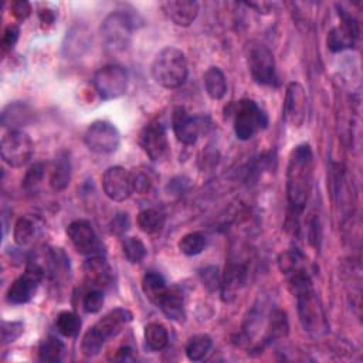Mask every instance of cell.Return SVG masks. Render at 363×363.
Here are the masks:
<instances>
[{
  "label": "cell",
  "instance_id": "1",
  "mask_svg": "<svg viewBox=\"0 0 363 363\" xmlns=\"http://www.w3.org/2000/svg\"><path fill=\"white\" fill-rule=\"evenodd\" d=\"M313 153L308 143L295 146L286 166V200L289 218L296 220L306 207L313 186Z\"/></svg>",
  "mask_w": 363,
  "mask_h": 363
},
{
  "label": "cell",
  "instance_id": "2",
  "mask_svg": "<svg viewBox=\"0 0 363 363\" xmlns=\"http://www.w3.org/2000/svg\"><path fill=\"white\" fill-rule=\"evenodd\" d=\"M289 275V286L296 298L298 316L302 328L313 335L326 332L328 323L322 303L313 289L311 277L299 267L286 272Z\"/></svg>",
  "mask_w": 363,
  "mask_h": 363
},
{
  "label": "cell",
  "instance_id": "3",
  "mask_svg": "<svg viewBox=\"0 0 363 363\" xmlns=\"http://www.w3.org/2000/svg\"><path fill=\"white\" fill-rule=\"evenodd\" d=\"M132 320L130 311L125 308H116L104 315L99 320H96L84 335L81 350L84 356L94 357L96 356L105 342L111 337H115L122 328Z\"/></svg>",
  "mask_w": 363,
  "mask_h": 363
},
{
  "label": "cell",
  "instance_id": "4",
  "mask_svg": "<svg viewBox=\"0 0 363 363\" xmlns=\"http://www.w3.org/2000/svg\"><path fill=\"white\" fill-rule=\"evenodd\" d=\"M189 74L186 55L176 47L162 48L152 62V77L163 88L182 86Z\"/></svg>",
  "mask_w": 363,
  "mask_h": 363
},
{
  "label": "cell",
  "instance_id": "5",
  "mask_svg": "<svg viewBox=\"0 0 363 363\" xmlns=\"http://www.w3.org/2000/svg\"><path fill=\"white\" fill-rule=\"evenodd\" d=\"M135 28L136 20L130 13L115 10L104 18L99 33L106 48L111 51H123L130 44Z\"/></svg>",
  "mask_w": 363,
  "mask_h": 363
},
{
  "label": "cell",
  "instance_id": "6",
  "mask_svg": "<svg viewBox=\"0 0 363 363\" xmlns=\"http://www.w3.org/2000/svg\"><path fill=\"white\" fill-rule=\"evenodd\" d=\"M267 123L268 118L255 101L241 99L235 104L233 126L240 140L251 139L258 130L264 129Z\"/></svg>",
  "mask_w": 363,
  "mask_h": 363
},
{
  "label": "cell",
  "instance_id": "7",
  "mask_svg": "<svg viewBox=\"0 0 363 363\" xmlns=\"http://www.w3.org/2000/svg\"><path fill=\"white\" fill-rule=\"evenodd\" d=\"M247 62L251 77L257 84L274 85L277 82L275 58L267 45L257 41L248 44Z\"/></svg>",
  "mask_w": 363,
  "mask_h": 363
},
{
  "label": "cell",
  "instance_id": "8",
  "mask_svg": "<svg viewBox=\"0 0 363 363\" xmlns=\"http://www.w3.org/2000/svg\"><path fill=\"white\" fill-rule=\"evenodd\" d=\"M95 91L102 99H115L122 96L129 85V77L121 65H105L95 71L92 77Z\"/></svg>",
  "mask_w": 363,
  "mask_h": 363
},
{
  "label": "cell",
  "instance_id": "9",
  "mask_svg": "<svg viewBox=\"0 0 363 363\" xmlns=\"http://www.w3.org/2000/svg\"><path fill=\"white\" fill-rule=\"evenodd\" d=\"M34 145L23 130H10L1 138L0 155L4 163L11 167H21L31 159Z\"/></svg>",
  "mask_w": 363,
  "mask_h": 363
},
{
  "label": "cell",
  "instance_id": "10",
  "mask_svg": "<svg viewBox=\"0 0 363 363\" xmlns=\"http://www.w3.org/2000/svg\"><path fill=\"white\" fill-rule=\"evenodd\" d=\"M44 268L37 262H30L23 275L16 278L7 289V301L13 305H23L33 299L41 281L44 279Z\"/></svg>",
  "mask_w": 363,
  "mask_h": 363
},
{
  "label": "cell",
  "instance_id": "11",
  "mask_svg": "<svg viewBox=\"0 0 363 363\" xmlns=\"http://www.w3.org/2000/svg\"><path fill=\"white\" fill-rule=\"evenodd\" d=\"M84 143L95 153H112L119 147L121 133L111 122L95 121L86 128Z\"/></svg>",
  "mask_w": 363,
  "mask_h": 363
},
{
  "label": "cell",
  "instance_id": "12",
  "mask_svg": "<svg viewBox=\"0 0 363 363\" xmlns=\"http://www.w3.org/2000/svg\"><path fill=\"white\" fill-rule=\"evenodd\" d=\"M102 189L109 200L125 201L136 190L135 174L122 166H111L102 174Z\"/></svg>",
  "mask_w": 363,
  "mask_h": 363
},
{
  "label": "cell",
  "instance_id": "13",
  "mask_svg": "<svg viewBox=\"0 0 363 363\" xmlns=\"http://www.w3.org/2000/svg\"><path fill=\"white\" fill-rule=\"evenodd\" d=\"M172 128L179 142L184 145H193L196 143L199 136L207 130L208 118L201 115L191 116L186 112L184 108L179 106L173 111Z\"/></svg>",
  "mask_w": 363,
  "mask_h": 363
},
{
  "label": "cell",
  "instance_id": "14",
  "mask_svg": "<svg viewBox=\"0 0 363 363\" xmlns=\"http://www.w3.org/2000/svg\"><path fill=\"white\" fill-rule=\"evenodd\" d=\"M340 24L332 28L328 34V48L333 52L353 48L360 35V27L357 20L343 9L339 10Z\"/></svg>",
  "mask_w": 363,
  "mask_h": 363
},
{
  "label": "cell",
  "instance_id": "15",
  "mask_svg": "<svg viewBox=\"0 0 363 363\" xmlns=\"http://www.w3.org/2000/svg\"><path fill=\"white\" fill-rule=\"evenodd\" d=\"M67 235L75 250L85 255H99L104 245L92 224L86 220H75L67 227Z\"/></svg>",
  "mask_w": 363,
  "mask_h": 363
},
{
  "label": "cell",
  "instance_id": "16",
  "mask_svg": "<svg viewBox=\"0 0 363 363\" xmlns=\"http://www.w3.org/2000/svg\"><path fill=\"white\" fill-rule=\"evenodd\" d=\"M306 94L299 82H289L285 92L284 101V119L292 128H299L303 125L306 118Z\"/></svg>",
  "mask_w": 363,
  "mask_h": 363
},
{
  "label": "cell",
  "instance_id": "17",
  "mask_svg": "<svg viewBox=\"0 0 363 363\" xmlns=\"http://www.w3.org/2000/svg\"><path fill=\"white\" fill-rule=\"evenodd\" d=\"M139 145L150 160H159L167 150V133L160 122L147 123L139 136Z\"/></svg>",
  "mask_w": 363,
  "mask_h": 363
},
{
  "label": "cell",
  "instance_id": "18",
  "mask_svg": "<svg viewBox=\"0 0 363 363\" xmlns=\"http://www.w3.org/2000/svg\"><path fill=\"white\" fill-rule=\"evenodd\" d=\"M84 278L91 289H105L111 285L113 272L109 262L102 255H91L84 262Z\"/></svg>",
  "mask_w": 363,
  "mask_h": 363
},
{
  "label": "cell",
  "instance_id": "19",
  "mask_svg": "<svg viewBox=\"0 0 363 363\" xmlns=\"http://www.w3.org/2000/svg\"><path fill=\"white\" fill-rule=\"evenodd\" d=\"M162 9L167 18L180 27H189L199 14V3L194 0H169L162 3Z\"/></svg>",
  "mask_w": 363,
  "mask_h": 363
},
{
  "label": "cell",
  "instance_id": "20",
  "mask_svg": "<svg viewBox=\"0 0 363 363\" xmlns=\"http://www.w3.org/2000/svg\"><path fill=\"white\" fill-rule=\"evenodd\" d=\"M247 278V268L242 264L228 262L225 265L223 278L220 281L221 298L225 302H231L244 286Z\"/></svg>",
  "mask_w": 363,
  "mask_h": 363
},
{
  "label": "cell",
  "instance_id": "21",
  "mask_svg": "<svg viewBox=\"0 0 363 363\" xmlns=\"http://www.w3.org/2000/svg\"><path fill=\"white\" fill-rule=\"evenodd\" d=\"M33 118L34 112L27 104L11 102L3 109L1 123L4 128H10V130H18L17 128L30 123Z\"/></svg>",
  "mask_w": 363,
  "mask_h": 363
},
{
  "label": "cell",
  "instance_id": "22",
  "mask_svg": "<svg viewBox=\"0 0 363 363\" xmlns=\"http://www.w3.org/2000/svg\"><path fill=\"white\" fill-rule=\"evenodd\" d=\"M71 180V160L67 150H60L54 160V169L51 172L50 184L54 191L64 190Z\"/></svg>",
  "mask_w": 363,
  "mask_h": 363
},
{
  "label": "cell",
  "instance_id": "23",
  "mask_svg": "<svg viewBox=\"0 0 363 363\" xmlns=\"http://www.w3.org/2000/svg\"><path fill=\"white\" fill-rule=\"evenodd\" d=\"M159 308L162 309L164 316L172 320L182 322L186 318L183 294L177 289H167L166 295L159 303Z\"/></svg>",
  "mask_w": 363,
  "mask_h": 363
},
{
  "label": "cell",
  "instance_id": "24",
  "mask_svg": "<svg viewBox=\"0 0 363 363\" xmlns=\"http://www.w3.org/2000/svg\"><path fill=\"white\" fill-rule=\"evenodd\" d=\"M142 289H143V294L146 295V298L152 303L159 306L160 301L163 299V296L166 295L169 288L166 285L164 278L159 272L149 271L145 274V277L142 279Z\"/></svg>",
  "mask_w": 363,
  "mask_h": 363
},
{
  "label": "cell",
  "instance_id": "25",
  "mask_svg": "<svg viewBox=\"0 0 363 363\" xmlns=\"http://www.w3.org/2000/svg\"><path fill=\"white\" fill-rule=\"evenodd\" d=\"M204 89L211 99H221L227 92V82L223 71L218 67H210L203 77Z\"/></svg>",
  "mask_w": 363,
  "mask_h": 363
},
{
  "label": "cell",
  "instance_id": "26",
  "mask_svg": "<svg viewBox=\"0 0 363 363\" xmlns=\"http://www.w3.org/2000/svg\"><path fill=\"white\" fill-rule=\"evenodd\" d=\"M164 214L156 208H145L138 214V225L146 234H155L164 225Z\"/></svg>",
  "mask_w": 363,
  "mask_h": 363
},
{
  "label": "cell",
  "instance_id": "27",
  "mask_svg": "<svg viewBox=\"0 0 363 363\" xmlns=\"http://www.w3.org/2000/svg\"><path fill=\"white\" fill-rule=\"evenodd\" d=\"M143 337H145L146 346L150 350H162L169 342L167 329L157 322H152L145 326Z\"/></svg>",
  "mask_w": 363,
  "mask_h": 363
},
{
  "label": "cell",
  "instance_id": "28",
  "mask_svg": "<svg viewBox=\"0 0 363 363\" xmlns=\"http://www.w3.org/2000/svg\"><path fill=\"white\" fill-rule=\"evenodd\" d=\"M65 345L55 336L45 337L38 346V359L41 362H60L64 356Z\"/></svg>",
  "mask_w": 363,
  "mask_h": 363
},
{
  "label": "cell",
  "instance_id": "29",
  "mask_svg": "<svg viewBox=\"0 0 363 363\" xmlns=\"http://www.w3.org/2000/svg\"><path fill=\"white\" fill-rule=\"evenodd\" d=\"M213 346V340L208 335H194L186 345V356L189 360L199 362L206 357Z\"/></svg>",
  "mask_w": 363,
  "mask_h": 363
},
{
  "label": "cell",
  "instance_id": "30",
  "mask_svg": "<svg viewBox=\"0 0 363 363\" xmlns=\"http://www.w3.org/2000/svg\"><path fill=\"white\" fill-rule=\"evenodd\" d=\"M179 250L189 257L197 255L200 252H203V250L207 245V240L206 235L200 231H191L184 234L180 240H179Z\"/></svg>",
  "mask_w": 363,
  "mask_h": 363
},
{
  "label": "cell",
  "instance_id": "31",
  "mask_svg": "<svg viewBox=\"0 0 363 363\" xmlns=\"http://www.w3.org/2000/svg\"><path fill=\"white\" fill-rule=\"evenodd\" d=\"M79 326H81L79 318L71 311L60 312L55 319L57 330L65 337H71V336L77 335V332L79 330Z\"/></svg>",
  "mask_w": 363,
  "mask_h": 363
},
{
  "label": "cell",
  "instance_id": "32",
  "mask_svg": "<svg viewBox=\"0 0 363 363\" xmlns=\"http://www.w3.org/2000/svg\"><path fill=\"white\" fill-rule=\"evenodd\" d=\"M122 252L130 264H138L146 257L145 244L136 237H125L122 241Z\"/></svg>",
  "mask_w": 363,
  "mask_h": 363
},
{
  "label": "cell",
  "instance_id": "33",
  "mask_svg": "<svg viewBox=\"0 0 363 363\" xmlns=\"http://www.w3.org/2000/svg\"><path fill=\"white\" fill-rule=\"evenodd\" d=\"M34 235H35V225L30 218L21 217L16 221L14 230H13V238L17 245L23 247V245L30 244L33 241Z\"/></svg>",
  "mask_w": 363,
  "mask_h": 363
},
{
  "label": "cell",
  "instance_id": "34",
  "mask_svg": "<svg viewBox=\"0 0 363 363\" xmlns=\"http://www.w3.org/2000/svg\"><path fill=\"white\" fill-rule=\"evenodd\" d=\"M86 34L82 33L81 28H74V31L67 33V40L68 43L64 44V50H67V55H81L82 54V47H88L86 41Z\"/></svg>",
  "mask_w": 363,
  "mask_h": 363
},
{
  "label": "cell",
  "instance_id": "35",
  "mask_svg": "<svg viewBox=\"0 0 363 363\" xmlns=\"http://www.w3.org/2000/svg\"><path fill=\"white\" fill-rule=\"evenodd\" d=\"M82 306L86 313H96L104 306V294L99 289H89L82 298Z\"/></svg>",
  "mask_w": 363,
  "mask_h": 363
},
{
  "label": "cell",
  "instance_id": "36",
  "mask_svg": "<svg viewBox=\"0 0 363 363\" xmlns=\"http://www.w3.org/2000/svg\"><path fill=\"white\" fill-rule=\"evenodd\" d=\"M24 330V323L20 320L14 322H3L1 323V345H9L20 337Z\"/></svg>",
  "mask_w": 363,
  "mask_h": 363
},
{
  "label": "cell",
  "instance_id": "37",
  "mask_svg": "<svg viewBox=\"0 0 363 363\" xmlns=\"http://www.w3.org/2000/svg\"><path fill=\"white\" fill-rule=\"evenodd\" d=\"M44 176V164L43 163H34L26 173L24 179H23V187L24 189H31L35 184H38L41 182Z\"/></svg>",
  "mask_w": 363,
  "mask_h": 363
},
{
  "label": "cell",
  "instance_id": "38",
  "mask_svg": "<svg viewBox=\"0 0 363 363\" xmlns=\"http://www.w3.org/2000/svg\"><path fill=\"white\" fill-rule=\"evenodd\" d=\"M18 35H20L18 26L10 24V26L6 27V30L3 33V37H1V50H3V52L10 51L16 45V43L18 40Z\"/></svg>",
  "mask_w": 363,
  "mask_h": 363
},
{
  "label": "cell",
  "instance_id": "39",
  "mask_svg": "<svg viewBox=\"0 0 363 363\" xmlns=\"http://www.w3.org/2000/svg\"><path fill=\"white\" fill-rule=\"evenodd\" d=\"M10 10H11V13H13V16L17 18V20H20V21H23V20H26L30 14H31V4L28 3V1H26V0H17V1H13L11 3V6H10Z\"/></svg>",
  "mask_w": 363,
  "mask_h": 363
},
{
  "label": "cell",
  "instance_id": "40",
  "mask_svg": "<svg viewBox=\"0 0 363 363\" xmlns=\"http://www.w3.org/2000/svg\"><path fill=\"white\" fill-rule=\"evenodd\" d=\"M129 225H130V223H129L128 214L119 213V214H116V216L112 218L109 227H111V233L121 235V234H123L125 231H128Z\"/></svg>",
  "mask_w": 363,
  "mask_h": 363
},
{
  "label": "cell",
  "instance_id": "41",
  "mask_svg": "<svg viewBox=\"0 0 363 363\" xmlns=\"http://www.w3.org/2000/svg\"><path fill=\"white\" fill-rule=\"evenodd\" d=\"M201 275H203V282H204V285H206L208 289L214 291L217 286H220L218 274H217V269H216V268H206V269L201 272Z\"/></svg>",
  "mask_w": 363,
  "mask_h": 363
},
{
  "label": "cell",
  "instance_id": "42",
  "mask_svg": "<svg viewBox=\"0 0 363 363\" xmlns=\"http://www.w3.org/2000/svg\"><path fill=\"white\" fill-rule=\"evenodd\" d=\"M132 354V349L128 347V346H122L116 350V356H115V360H128Z\"/></svg>",
  "mask_w": 363,
  "mask_h": 363
},
{
  "label": "cell",
  "instance_id": "43",
  "mask_svg": "<svg viewBox=\"0 0 363 363\" xmlns=\"http://www.w3.org/2000/svg\"><path fill=\"white\" fill-rule=\"evenodd\" d=\"M40 20H41L43 24H52L54 13L51 10H41L40 11Z\"/></svg>",
  "mask_w": 363,
  "mask_h": 363
}]
</instances>
